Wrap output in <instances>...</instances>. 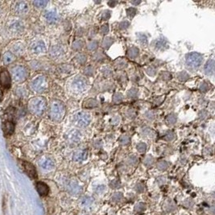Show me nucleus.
I'll list each match as a JSON object with an SVG mask.
<instances>
[{
	"label": "nucleus",
	"instance_id": "f257e3e1",
	"mask_svg": "<svg viewBox=\"0 0 215 215\" xmlns=\"http://www.w3.org/2000/svg\"><path fill=\"white\" fill-rule=\"evenodd\" d=\"M28 109L35 115H42L46 109V100L42 97L32 98L28 102Z\"/></svg>",
	"mask_w": 215,
	"mask_h": 215
},
{
	"label": "nucleus",
	"instance_id": "f03ea898",
	"mask_svg": "<svg viewBox=\"0 0 215 215\" xmlns=\"http://www.w3.org/2000/svg\"><path fill=\"white\" fill-rule=\"evenodd\" d=\"M50 117L53 121L60 122L64 118L65 113V108L64 104L60 101L54 100L50 106Z\"/></svg>",
	"mask_w": 215,
	"mask_h": 215
},
{
	"label": "nucleus",
	"instance_id": "7ed1b4c3",
	"mask_svg": "<svg viewBox=\"0 0 215 215\" xmlns=\"http://www.w3.org/2000/svg\"><path fill=\"white\" fill-rule=\"evenodd\" d=\"M203 61V56L198 52H193L188 53L185 57V63L188 68L196 69L199 68Z\"/></svg>",
	"mask_w": 215,
	"mask_h": 215
},
{
	"label": "nucleus",
	"instance_id": "20e7f679",
	"mask_svg": "<svg viewBox=\"0 0 215 215\" xmlns=\"http://www.w3.org/2000/svg\"><path fill=\"white\" fill-rule=\"evenodd\" d=\"M73 122L75 125L80 128H86L91 123V116L86 112L81 111L75 114L73 117Z\"/></svg>",
	"mask_w": 215,
	"mask_h": 215
},
{
	"label": "nucleus",
	"instance_id": "39448f33",
	"mask_svg": "<svg viewBox=\"0 0 215 215\" xmlns=\"http://www.w3.org/2000/svg\"><path fill=\"white\" fill-rule=\"evenodd\" d=\"M31 88L36 93H44L48 89V82L44 76L40 75L32 80Z\"/></svg>",
	"mask_w": 215,
	"mask_h": 215
},
{
	"label": "nucleus",
	"instance_id": "423d86ee",
	"mask_svg": "<svg viewBox=\"0 0 215 215\" xmlns=\"http://www.w3.org/2000/svg\"><path fill=\"white\" fill-rule=\"evenodd\" d=\"M88 86V81L86 78L82 76L76 77L71 83L72 89L77 93H80L86 90Z\"/></svg>",
	"mask_w": 215,
	"mask_h": 215
},
{
	"label": "nucleus",
	"instance_id": "0eeeda50",
	"mask_svg": "<svg viewBox=\"0 0 215 215\" xmlns=\"http://www.w3.org/2000/svg\"><path fill=\"white\" fill-rule=\"evenodd\" d=\"M12 76H13V78L16 82H22L25 81L27 77H28V70L24 66H16L12 69Z\"/></svg>",
	"mask_w": 215,
	"mask_h": 215
},
{
	"label": "nucleus",
	"instance_id": "6e6552de",
	"mask_svg": "<svg viewBox=\"0 0 215 215\" xmlns=\"http://www.w3.org/2000/svg\"><path fill=\"white\" fill-rule=\"evenodd\" d=\"M11 79L10 74L7 70L2 69V71L0 72V85L2 87L8 89L11 87Z\"/></svg>",
	"mask_w": 215,
	"mask_h": 215
},
{
	"label": "nucleus",
	"instance_id": "1a4fd4ad",
	"mask_svg": "<svg viewBox=\"0 0 215 215\" xmlns=\"http://www.w3.org/2000/svg\"><path fill=\"white\" fill-rule=\"evenodd\" d=\"M39 164H40V167L44 171H51L55 167V163L52 159L48 156L42 158L39 162Z\"/></svg>",
	"mask_w": 215,
	"mask_h": 215
},
{
	"label": "nucleus",
	"instance_id": "9d476101",
	"mask_svg": "<svg viewBox=\"0 0 215 215\" xmlns=\"http://www.w3.org/2000/svg\"><path fill=\"white\" fill-rule=\"evenodd\" d=\"M66 189L72 195H78L82 192V187L78 185V182L74 181H69L66 184Z\"/></svg>",
	"mask_w": 215,
	"mask_h": 215
},
{
	"label": "nucleus",
	"instance_id": "9b49d317",
	"mask_svg": "<svg viewBox=\"0 0 215 215\" xmlns=\"http://www.w3.org/2000/svg\"><path fill=\"white\" fill-rule=\"evenodd\" d=\"M31 49L32 52L36 54L44 53L46 52V46L44 41L42 40H36L33 42L31 45Z\"/></svg>",
	"mask_w": 215,
	"mask_h": 215
},
{
	"label": "nucleus",
	"instance_id": "f8f14e48",
	"mask_svg": "<svg viewBox=\"0 0 215 215\" xmlns=\"http://www.w3.org/2000/svg\"><path fill=\"white\" fill-rule=\"evenodd\" d=\"M22 167L23 168H24V171H25V172H26V173L28 174L30 177L36 178V177H37L36 170L32 163H30L29 162H27V161H23Z\"/></svg>",
	"mask_w": 215,
	"mask_h": 215
},
{
	"label": "nucleus",
	"instance_id": "ddd939ff",
	"mask_svg": "<svg viewBox=\"0 0 215 215\" xmlns=\"http://www.w3.org/2000/svg\"><path fill=\"white\" fill-rule=\"evenodd\" d=\"M67 139L71 143H78L80 140H82V133L78 130H72L67 135Z\"/></svg>",
	"mask_w": 215,
	"mask_h": 215
},
{
	"label": "nucleus",
	"instance_id": "4468645a",
	"mask_svg": "<svg viewBox=\"0 0 215 215\" xmlns=\"http://www.w3.org/2000/svg\"><path fill=\"white\" fill-rule=\"evenodd\" d=\"M44 17H45L47 22L49 23V24H55L59 20V16H58L57 13L55 11L52 10L47 11L44 14Z\"/></svg>",
	"mask_w": 215,
	"mask_h": 215
},
{
	"label": "nucleus",
	"instance_id": "2eb2a0df",
	"mask_svg": "<svg viewBox=\"0 0 215 215\" xmlns=\"http://www.w3.org/2000/svg\"><path fill=\"white\" fill-rule=\"evenodd\" d=\"M88 152L86 150H79L74 152L73 155V159L75 162H82L87 159Z\"/></svg>",
	"mask_w": 215,
	"mask_h": 215
},
{
	"label": "nucleus",
	"instance_id": "dca6fc26",
	"mask_svg": "<svg viewBox=\"0 0 215 215\" xmlns=\"http://www.w3.org/2000/svg\"><path fill=\"white\" fill-rule=\"evenodd\" d=\"M79 204L83 209H89L94 204V198L90 196H84L80 200Z\"/></svg>",
	"mask_w": 215,
	"mask_h": 215
},
{
	"label": "nucleus",
	"instance_id": "f3484780",
	"mask_svg": "<svg viewBox=\"0 0 215 215\" xmlns=\"http://www.w3.org/2000/svg\"><path fill=\"white\" fill-rule=\"evenodd\" d=\"M15 11L18 14H25L28 11V5L26 2L24 1H20L17 2L15 6Z\"/></svg>",
	"mask_w": 215,
	"mask_h": 215
},
{
	"label": "nucleus",
	"instance_id": "a211bd4d",
	"mask_svg": "<svg viewBox=\"0 0 215 215\" xmlns=\"http://www.w3.org/2000/svg\"><path fill=\"white\" fill-rule=\"evenodd\" d=\"M36 189L40 196H46L48 195V192H49V188L45 183L39 181L36 184Z\"/></svg>",
	"mask_w": 215,
	"mask_h": 215
},
{
	"label": "nucleus",
	"instance_id": "6ab92c4d",
	"mask_svg": "<svg viewBox=\"0 0 215 215\" xmlns=\"http://www.w3.org/2000/svg\"><path fill=\"white\" fill-rule=\"evenodd\" d=\"M15 129V124L10 121L4 122L2 123V130H3V132L5 133V135H7V136H10L11 135L13 132H14Z\"/></svg>",
	"mask_w": 215,
	"mask_h": 215
},
{
	"label": "nucleus",
	"instance_id": "aec40b11",
	"mask_svg": "<svg viewBox=\"0 0 215 215\" xmlns=\"http://www.w3.org/2000/svg\"><path fill=\"white\" fill-rule=\"evenodd\" d=\"M65 53L64 48H62L61 46H54L51 48V51H50V54L52 57L58 58L60 56H63V54Z\"/></svg>",
	"mask_w": 215,
	"mask_h": 215
},
{
	"label": "nucleus",
	"instance_id": "412c9836",
	"mask_svg": "<svg viewBox=\"0 0 215 215\" xmlns=\"http://www.w3.org/2000/svg\"><path fill=\"white\" fill-rule=\"evenodd\" d=\"M204 70H205V73L206 75H213V73H214V60L213 59H210V60H209L206 62Z\"/></svg>",
	"mask_w": 215,
	"mask_h": 215
},
{
	"label": "nucleus",
	"instance_id": "4be33fe9",
	"mask_svg": "<svg viewBox=\"0 0 215 215\" xmlns=\"http://www.w3.org/2000/svg\"><path fill=\"white\" fill-rule=\"evenodd\" d=\"M168 42L165 38H159L155 41V47L156 49H164L167 48Z\"/></svg>",
	"mask_w": 215,
	"mask_h": 215
},
{
	"label": "nucleus",
	"instance_id": "5701e85b",
	"mask_svg": "<svg viewBox=\"0 0 215 215\" xmlns=\"http://www.w3.org/2000/svg\"><path fill=\"white\" fill-rule=\"evenodd\" d=\"M16 60V56L13 55L11 52H7L6 53H4L3 57H2V60L5 65H9L11 63L14 61Z\"/></svg>",
	"mask_w": 215,
	"mask_h": 215
},
{
	"label": "nucleus",
	"instance_id": "b1692460",
	"mask_svg": "<svg viewBox=\"0 0 215 215\" xmlns=\"http://www.w3.org/2000/svg\"><path fill=\"white\" fill-rule=\"evenodd\" d=\"M128 57L132 58V59L136 58L139 56V48L135 47V46L132 47V48H130L128 51Z\"/></svg>",
	"mask_w": 215,
	"mask_h": 215
},
{
	"label": "nucleus",
	"instance_id": "393cba45",
	"mask_svg": "<svg viewBox=\"0 0 215 215\" xmlns=\"http://www.w3.org/2000/svg\"><path fill=\"white\" fill-rule=\"evenodd\" d=\"M137 39L138 41L140 42V44L142 46H147L148 44V40H147V37L144 33L142 32H139L137 34Z\"/></svg>",
	"mask_w": 215,
	"mask_h": 215
},
{
	"label": "nucleus",
	"instance_id": "a878e982",
	"mask_svg": "<svg viewBox=\"0 0 215 215\" xmlns=\"http://www.w3.org/2000/svg\"><path fill=\"white\" fill-rule=\"evenodd\" d=\"M114 66L119 69H122L128 66V61L124 59H118L114 61Z\"/></svg>",
	"mask_w": 215,
	"mask_h": 215
},
{
	"label": "nucleus",
	"instance_id": "bb28decb",
	"mask_svg": "<svg viewBox=\"0 0 215 215\" xmlns=\"http://www.w3.org/2000/svg\"><path fill=\"white\" fill-rule=\"evenodd\" d=\"M98 106V102L95 99H87L84 102L83 106L85 108H93Z\"/></svg>",
	"mask_w": 215,
	"mask_h": 215
},
{
	"label": "nucleus",
	"instance_id": "cd10ccee",
	"mask_svg": "<svg viewBox=\"0 0 215 215\" xmlns=\"http://www.w3.org/2000/svg\"><path fill=\"white\" fill-rule=\"evenodd\" d=\"M76 60L79 65H85L87 61V56L84 53H79L76 56Z\"/></svg>",
	"mask_w": 215,
	"mask_h": 215
},
{
	"label": "nucleus",
	"instance_id": "c85d7f7f",
	"mask_svg": "<svg viewBox=\"0 0 215 215\" xmlns=\"http://www.w3.org/2000/svg\"><path fill=\"white\" fill-rule=\"evenodd\" d=\"M84 43L82 40H76L73 42V44H72V48L76 51H79V50L82 49L83 48Z\"/></svg>",
	"mask_w": 215,
	"mask_h": 215
},
{
	"label": "nucleus",
	"instance_id": "c756f323",
	"mask_svg": "<svg viewBox=\"0 0 215 215\" xmlns=\"http://www.w3.org/2000/svg\"><path fill=\"white\" fill-rule=\"evenodd\" d=\"M156 167L160 171H164V170H166L168 168V163L165 160H160V161H159L157 163Z\"/></svg>",
	"mask_w": 215,
	"mask_h": 215
},
{
	"label": "nucleus",
	"instance_id": "7c9ffc66",
	"mask_svg": "<svg viewBox=\"0 0 215 215\" xmlns=\"http://www.w3.org/2000/svg\"><path fill=\"white\" fill-rule=\"evenodd\" d=\"M113 42H114V40L112 39V38L106 37L105 39H104L103 42H102V47H103L104 48L107 49V48H109L112 45Z\"/></svg>",
	"mask_w": 215,
	"mask_h": 215
},
{
	"label": "nucleus",
	"instance_id": "2f4dec72",
	"mask_svg": "<svg viewBox=\"0 0 215 215\" xmlns=\"http://www.w3.org/2000/svg\"><path fill=\"white\" fill-rule=\"evenodd\" d=\"M138 95V90L136 88H132L131 90H128V97L132 99L137 98Z\"/></svg>",
	"mask_w": 215,
	"mask_h": 215
},
{
	"label": "nucleus",
	"instance_id": "473e14b6",
	"mask_svg": "<svg viewBox=\"0 0 215 215\" xmlns=\"http://www.w3.org/2000/svg\"><path fill=\"white\" fill-rule=\"evenodd\" d=\"M34 6L38 8H44L48 4V1H44V0H36L33 2Z\"/></svg>",
	"mask_w": 215,
	"mask_h": 215
},
{
	"label": "nucleus",
	"instance_id": "72a5a7b5",
	"mask_svg": "<svg viewBox=\"0 0 215 215\" xmlns=\"http://www.w3.org/2000/svg\"><path fill=\"white\" fill-rule=\"evenodd\" d=\"M123 95L122 94H120V93H117V94H115L114 95L113 97V102L114 103H120L121 102H123Z\"/></svg>",
	"mask_w": 215,
	"mask_h": 215
},
{
	"label": "nucleus",
	"instance_id": "f704fd0d",
	"mask_svg": "<svg viewBox=\"0 0 215 215\" xmlns=\"http://www.w3.org/2000/svg\"><path fill=\"white\" fill-rule=\"evenodd\" d=\"M98 41H96V40H92V41H90V43L87 44V48L88 50H90V51H94L96 48H98Z\"/></svg>",
	"mask_w": 215,
	"mask_h": 215
},
{
	"label": "nucleus",
	"instance_id": "c9c22d12",
	"mask_svg": "<svg viewBox=\"0 0 215 215\" xmlns=\"http://www.w3.org/2000/svg\"><path fill=\"white\" fill-rule=\"evenodd\" d=\"M177 78L181 82H185V81H187L189 79V76L186 72H181L177 74Z\"/></svg>",
	"mask_w": 215,
	"mask_h": 215
},
{
	"label": "nucleus",
	"instance_id": "e433bc0d",
	"mask_svg": "<svg viewBox=\"0 0 215 215\" xmlns=\"http://www.w3.org/2000/svg\"><path fill=\"white\" fill-rule=\"evenodd\" d=\"M166 122H167L168 124H170V125L175 124L176 122H177V117H176L175 114H169L166 118Z\"/></svg>",
	"mask_w": 215,
	"mask_h": 215
},
{
	"label": "nucleus",
	"instance_id": "4c0bfd02",
	"mask_svg": "<svg viewBox=\"0 0 215 215\" xmlns=\"http://www.w3.org/2000/svg\"><path fill=\"white\" fill-rule=\"evenodd\" d=\"M84 74L88 77H91L94 74V69L92 66H88L84 69Z\"/></svg>",
	"mask_w": 215,
	"mask_h": 215
},
{
	"label": "nucleus",
	"instance_id": "58836bf2",
	"mask_svg": "<svg viewBox=\"0 0 215 215\" xmlns=\"http://www.w3.org/2000/svg\"><path fill=\"white\" fill-rule=\"evenodd\" d=\"M136 149H137L138 151L141 152V153L142 152H144L146 151V149H147V144L145 143H143V142L139 143L136 145Z\"/></svg>",
	"mask_w": 215,
	"mask_h": 215
},
{
	"label": "nucleus",
	"instance_id": "ea45409f",
	"mask_svg": "<svg viewBox=\"0 0 215 215\" xmlns=\"http://www.w3.org/2000/svg\"><path fill=\"white\" fill-rule=\"evenodd\" d=\"M94 191L98 194H102L104 192L106 191V186L103 185H99L98 186H96V188L94 189Z\"/></svg>",
	"mask_w": 215,
	"mask_h": 215
},
{
	"label": "nucleus",
	"instance_id": "a19ab883",
	"mask_svg": "<svg viewBox=\"0 0 215 215\" xmlns=\"http://www.w3.org/2000/svg\"><path fill=\"white\" fill-rule=\"evenodd\" d=\"M111 199L114 202H119V201H120L123 199V194L121 193H115L112 196Z\"/></svg>",
	"mask_w": 215,
	"mask_h": 215
},
{
	"label": "nucleus",
	"instance_id": "79ce46f5",
	"mask_svg": "<svg viewBox=\"0 0 215 215\" xmlns=\"http://www.w3.org/2000/svg\"><path fill=\"white\" fill-rule=\"evenodd\" d=\"M102 72L105 77H110V76L113 74V72H112L111 69L109 68V67H104L102 69Z\"/></svg>",
	"mask_w": 215,
	"mask_h": 215
},
{
	"label": "nucleus",
	"instance_id": "37998d69",
	"mask_svg": "<svg viewBox=\"0 0 215 215\" xmlns=\"http://www.w3.org/2000/svg\"><path fill=\"white\" fill-rule=\"evenodd\" d=\"M119 142L123 145H127L130 143V137L128 136H123L120 137Z\"/></svg>",
	"mask_w": 215,
	"mask_h": 215
},
{
	"label": "nucleus",
	"instance_id": "c03bdc74",
	"mask_svg": "<svg viewBox=\"0 0 215 215\" xmlns=\"http://www.w3.org/2000/svg\"><path fill=\"white\" fill-rule=\"evenodd\" d=\"M153 161H154L153 157H151V155H147V156H146L144 160H143V163L147 166H150L153 163Z\"/></svg>",
	"mask_w": 215,
	"mask_h": 215
},
{
	"label": "nucleus",
	"instance_id": "a18cd8bd",
	"mask_svg": "<svg viewBox=\"0 0 215 215\" xmlns=\"http://www.w3.org/2000/svg\"><path fill=\"white\" fill-rule=\"evenodd\" d=\"M120 185H121V184H120V181L119 180H114L110 183V186L112 189H118V188L120 187Z\"/></svg>",
	"mask_w": 215,
	"mask_h": 215
},
{
	"label": "nucleus",
	"instance_id": "49530a36",
	"mask_svg": "<svg viewBox=\"0 0 215 215\" xmlns=\"http://www.w3.org/2000/svg\"><path fill=\"white\" fill-rule=\"evenodd\" d=\"M11 28H13V30L20 31L23 28V24L20 22H15L11 25Z\"/></svg>",
	"mask_w": 215,
	"mask_h": 215
},
{
	"label": "nucleus",
	"instance_id": "de8ad7c7",
	"mask_svg": "<svg viewBox=\"0 0 215 215\" xmlns=\"http://www.w3.org/2000/svg\"><path fill=\"white\" fill-rule=\"evenodd\" d=\"M93 58H94V60H97V61H99V60H102L104 59V55L102 52H97V53H95L94 55V56H93Z\"/></svg>",
	"mask_w": 215,
	"mask_h": 215
},
{
	"label": "nucleus",
	"instance_id": "09e8293b",
	"mask_svg": "<svg viewBox=\"0 0 215 215\" xmlns=\"http://www.w3.org/2000/svg\"><path fill=\"white\" fill-rule=\"evenodd\" d=\"M138 161V159L136 156H135V155H131V156H129V158L128 159V163H129V164H132V165H135L136 163H137Z\"/></svg>",
	"mask_w": 215,
	"mask_h": 215
},
{
	"label": "nucleus",
	"instance_id": "8fccbe9b",
	"mask_svg": "<svg viewBox=\"0 0 215 215\" xmlns=\"http://www.w3.org/2000/svg\"><path fill=\"white\" fill-rule=\"evenodd\" d=\"M145 205L143 203H139L136 205L135 209H136V211L137 212H143L145 210Z\"/></svg>",
	"mask_w": 215,
	"mask_h": 215
},
{
	"label": "nucleus",
	"instance_id": "3c124183",
	"mask_svg": "<svg viewBox=\"0 0 215 215\" xmlns=\"http://www.w3.org/2000/svg\"><path fill=\"white\" fill-rule=\"evenodd\" d=\"M129 26L130 23L128 22V21H127V20H126V21H123V22L119 23V29H127Z\"/></svg>",
	"mask_w": 215,
	"mask_h": 215
},
{
	"label": "nucleus",
	"instance_id": "603ef678",
	"mask_svg": "<svg viewBox=\"0 0 215 215\" xmlns=\"http://www.w3.org/2000/svg\"><path fill=\"white\" fill-rule=\"evenodd\" d=\"M127 13L129 17H133L136 14V9L134 7H130L127 10Z\"/></svg>",
	"mask_w": 215,
	"mask_h": 215
},
{
	"label": "nucleus",
	"instance_id": "864d4df0",
	"mask_svg": "<svg viewBox=\"0 0 215 215\" xmlns=\"http://www.w3.org/2000/svg\"><path fill=\"white\" fill-rule=\"evenodd\" d=\"M110 18V11L108 10H106L102 13V20H107Z\"/></svg>",
	"mask_w": 215,
	"mask_h": 215
},
{
	"label": "nucleus",
	"instance_id": "5fc2aeb1",
	"mask_svg": "<svg viewBox=\"0 0 215 215\" xmlns=\"http://www.w3.org/2000/svg\"><path fill=\"white\" fill-rule=\"evenodd\" d=\"M209 86L207 83H206V82H202V83L201 84V86H200V90H201V91L206 92L207 90H209Z\"/></svg>",
	"mask_w": 215,
	"mask_h": 215
},
{
	"label": "nucleus",
	"instance_id": "6e6d98bb",
	"mask_svg": "<svg viewBox=\"0 0 215 215\" xmlns=\"http://www.w3.org/2000/svg\"><path fill=\"white\" fill-rule=\"evenodd\" d=\"M100 31H101V33H102V34L103 35L107 34L108 32H109V27H108L107 24H104V25H102L101 29H100Z\"/></svg>",
	"mask_w": 215,
	"mask_h": 215
},
{
	"label": "nucleus",
	"instance_id": "4d7b16f0",
	"mask_svg": "<svg viewBox=\"0 0 215 215\" xmlns=\"http://www.w3.org/2000/svg\"><path fill=\"white\" fill-rule=\"evenodd\" d=\"M144 185H143V184L141 183H139L136 185V190L137 192H139V193H142V192L144 191Z\"/></svg>",
	"mask_w": 215,
	"mask_h": 215
},
{
	"label": "nucleus",
	"instance_id": "13d9d810",
	"mask_svg": "<svg viewBox=\"0 0 215 215\" xmlns=\"http://www.w3.org/2000/svg\"><path fill=\"white\" fill-rule=\"evenodd\" d=\"M120 122V117L119 116H114V117L112 118L111 119V123L114 124V125H116V124H119Z\"/></svg>",
	"mask_w": 215,
	"mask_h": 215
},
{
	"label": "nucleus",
	"instance_id": "bf43d9fd",
	"mask_svg": "<svg viewBox=\"0 0 215 215\" xmlns=\"http://www.w3.org/2000/svg\"><path fill=\"white\" fill-rule=\"evenodd\" d=\"M174 138V135L172 132H168V133L165 136V137H164V139H165L166 140H168V141H170V140H172Z\"/></svg>",
	"mask_w": 215,
	"mask_h": 215
},
{
	"label": "nucleus",
	"instance_id": "052dcab7",
	"mask_svg": "<svg viewBox=\"0 0 215 215\" xmlns=\"http://www.w3.org/2000/svg\"><path fill=\"white\" fill-rule=\"evenodd\" d=\"M151 132H152V131H151L150 128H146V129H144L143 131V135H145V136H151Z\"/></svg>",
	"mask_w": 215,
	"mask_h": 215
},
{
	"label": "nucleus",
	"instance_id": "680f3d73",
	"mask_svg": "<svg viewBox=\"0 0 215 215\" xmlns=\"http://www.w3.org/2000/svg\"><path fill=\"white\" fill-rule=\"evenodd\" d=\"M117 3H118V2H114V1H112L111 2V1H110V2H108V5H109V6H110V7H114Z\"/></svg>",
	"mask_w": 215,
	"mask_h": 215
},
{
	"label": "nucleus",
	"instance_id": "e2e57ef3",
	"mask_svg": "<svg viewBox=\"0 0 215 215\" xmlns=\"http://www.w3.org/2000/svg\"><path fill=\"white\" fill-rule=\"evenodd\" d=\"M140 2H141L140 1H132L131 3L133 4V5H138V4H140Z\"/></svg>",
	"mask_w": 215,
	"mask_h": 215
},
{
	"label": "nucleus",
	"instance_id": "0e129e2a",
	"mask_svg": "<svg viewBox=\"0 0 215 215\" xmlns=\"http://www.w3.org/2000/svg\"><path fill=\"white\" fill-rule=\"evenodd\" d=\"M82 215H87V214H82Z\"/></svg>",
	"mask_w": 215,
	"mask_h": 215
}]
</instances>
